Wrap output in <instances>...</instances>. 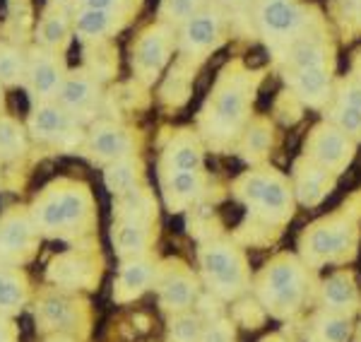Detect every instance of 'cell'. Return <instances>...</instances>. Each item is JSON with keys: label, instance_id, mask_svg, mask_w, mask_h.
<instances>
[{"label": "cell", "instance_id": "1", "mask_svg": "<svg viewBox=\"0 0 361 342\" xmlns=\"http://www.w3.org/2000/svg\"><path fill=\"white\" fill-rule=\"evenodd\" d=\"M258 83L260 73L248 71L241 61H231L219 73L200 111V128L209 142L226 145L246 128Z\"/></svg>", "mask_w": 361, "mask_h": 342}, {"label": "cell", "instance_id": "2", "mask_svg": "<svg viewBox=\"0 0 361 342\" xmlns=\"http://www.w3.org/2000/svg\"><path fill=\"white\" fill-rule=\"evenodd\" d=\"M29 212L39 234L68 239L94 222V198L87 183L58 178L37 195Z\"/></svg>", "mask_w": 361, "mask_h": 342}, {"label": "cell", "instance_id": "3", "mask_svg": "<svg viewBox=\"0 0 361 342\" xmlns=\"http://www.w3.org/2000/svg\"><path fill=\"white\" fill-rule=\"evenodd\" d=\"M255 27L277 54L299 37L313 32L318 13L304 0H255Z\"/></svg>", "mask_w": 361, "mask_h": 342}, {"label": "cell", "instance_id": "4", "mask_svg": "<svg viewBox=\"0 0 361 342\" xmlns=\"http://www.w3.org/2000/svg\"><path fill=\"white\" fill-rule=\"evenodd\" d=\"M238 198L243 205L255 214H260L267 222H282L292 214V193L289 185L277 171H250L241 176L236 185Z\"/></svg>", "mask_w": 361, "mask_h": 342}, {"label": "cell", "instance_id": "5", "mask_svg": "<svg viewBox=\"0 0 361 342\" xmlns=\"http://www.w3.org/2000/svg\"><path fill=\"white\" fill-rule=\"evenodd\" d=\"M176 51V29L164 22L149 25L130 46V66L142 85H154Z\"/></svg>", "mask_w": 361, "mask_h": 342}, {"label": "cell", "instance_id": "6", "mask_svg": "<svg viewBox=\"0 0 361 342\" xmlns=\"http://www.w3.org/2000/svg\"><path fill=\"white\" fill-rule=\"evenodd\" d=\"M176 34V49L185 61H202L219 49L224 42L226 20L219 5L205 3L195 15H190Z\"/></svg>", "mask_w": 361, "mask_h": 342}, {"label": "cell", "instance_id": "7", "mask_svg": "<svg viewBox=\"0 0 361 342\" xmlns=\"http://www.w3.org/2000/svg\"><path fill=\"white\" fill-rule=\"evenodd\" d=\"M200 268L209 289L224 299L236 297L243 289V285H246V265H243V258L229 243L217 241L202 248Z\"/></svg>", "mask_w": 361, "mask_h": 342}, {"label": "cell", "instance_id": "8", "mask_svg": "<svg viewBox=\"0 0 361 342\" xmlns=\"http://www.w3.org/2000/svg\"><path fill=\"white\" fill-rule=\"evenodd\" d=\"M263 304L272 314L287 316L299 309L304 299V272L294 260H277L267 268L260 285Z\"/></svg>", "mask_w": 361, "mask_h": 342}, {"label": "cell", "instance_id": "9", "mask_svg": "<svg viewBox=\"0 0 361 342\" xmlns=\"http://www.w3.org/2000/svg\"><path fill=\"white\" fill-rule=\"evenodd\" d=\"M27 128L34 140L61 145V147H70V145L82 140V128H80L78 116H73L58 102L34 104L27 121Z\"/></svg>", "mask_w": 361, "mask_h": 342}, {"label": "cell", "instance_id": "10", "mask_svg": "<svg viewBox=\"0 0 361 342\" xmlns=\"http://www.w3.org/2000/svg\"><path fill=\"white\" fill-rule=\"evenodd\" d=\"M39 243V229L32 219V212L25 207H10L0 214V265H13L32 258Z\"/></svg>", "mask_w": 361, "mask_h": 342}, {"label": "cell", "instance_id": "11", "mask_svg": "<svg viewBox=\"0 0 361 342\" xmlns=\"http://www.w3.org/2000/svg\"><path fill=\"white\" fill-rule=\"evenodd\" d=\"M68 68L63 54H51L39 46H34L27 54V71H25V87L34 104L39 102H56V94L63 85Z\"/></svg>", "mask_w": 361, "mask_h": 342}, {"label": "cell", "instance_id": "12", "mask_svg": "<svg viewBox=\"0 0 361 342\" xmlns=\"http://www.w3.org/2000/svg\"><path fill=\"white\" fill-rule=\"evenodd\" d=\"M306 157L333 173H340L354 157V140L328 121L311 130L306 142Z\"/></svg>", "mask_w": 361, "mask_h": 342}, {"label": "cell", "instance_id": "13", "mask_svg": "<svg viewBox=\"0 0 361 342\" xmlns=\"http://www.w3.org/2000/svg\"><path fill=\"white\" fill-rule=\"evenodd\" d=\"M152 287L159 294V306L169 314H183L195 299V277L178 260H166L154 272Z\"/></svg>", "mask_w": 361, "mask_h": 342}, {"label": "cell", "instance_id": "14", "mask_svg": "<svg viewBox=\"0 0 361 342\" xmlns=\"http://www.w3.org/2000/svg\"><path fill=\"white\" fill-rule=\"evenodd\" d=\"M85 149L97 164H111L116 159L135 154V133L121 123L99 121L92 126L90 135L85 138Z\"/></svg>", "mask_w": 361, "mask_h": 342}, {"label": "cell", "instance_id": "15", "mask_svg": "<svg viewBox=\"0 0 361 342\" xmlns=\"http://www.w3.org/2000/svg\"><path fill=\"white\" fill-rule=\"evenodd\" d=\"M333 44L323 32L313 29V32L299 37L287 49L279 51V61H282L284 73L289 71H308V68H333Z\"/></svg>", "mask_w": 361, "mask_h": 342}, {"label": "cell", "instance_id": "16", "mask_svg": "<svg viewBox=\"0 0 361 342\" xmlns=\"http://www.w3.org/2000/svg\"><path fill=\"white\" fill-rule=\"evenodd\" d=\"M133 10H90V8H75L73 13V32L82 42L102 44L106 39L123 32L128 22L133 20Z\"/></svg>", "mask_w": 361, "mask_h": 342}, {"label": "cell", "instance_id": "17", "mask_svg": "<svg viewBox=\"0 0 361 342\" xmlns=\"http://www.w3.org/2000/svg\"><path fill=\"white\" fill-rule=\"evenodd\" d=\"M102 97V85L99 78L92 75L87 68H78V71H68L63 78V85L56 94V102L63 109H68L73 116L92 114Z\"/></svg>", "mask_w": 361, "mask_h": 342}, {"label": "cell", "instance_id": "18", "mask_svg": "<svg viewBox=\"0 0 361 342\" xmlns=\"http://www.w3.org/2000/svg\"><path fill=\"white\" fill-rule=\"evenodd\" d=\"M70 37H73V15L68 13V5L49 3L37 29H34L37 46L51 51V54H63L70 44Z\"/></svg>", "mask_w": 361, "mask_h": 342}, {"label": "cell", "instance_id": "19", "mask_svg": "<svg viewBox=\"0 0 361 342\" xmlns=\"http://www.w3.org/2000/svg\"><path fill=\"white\" fill-rule=\"evenodd\" d=\"M289 85V94L306 106H323L330 99V83H333V68H308V71L284 73Z\"/></svg>", "mask_w": 361, "mask_h": 342}, {"label": "cell", "instance_id": "20", "mask_svg": "<svg viewBox=\"0 0 361 342\" xmlns=\"http://www.w3.org/2000/svg\"><path fill=\"white\" fill-rule=\"evenodd\" d=\"M202 145L190 130H178L171 135V140L161 152L159 173L166 171H200L202 169Z\"/></svg>", "mask_w": 361, "mask_h": 342}, {"label": "cell", "instance_id": "21", "mask_svg": "<svg viewBox=\"0 0 361 342\" xmlns=\"http://www.w3.org/2000/svg\"><path fill=\"white\" fill-rule=\"evenodd\" d=\"M154 263L145 256L123 260V265L118 270V280L114 285L116 304H128V301L137 299L142 292H147L154 282Z\"/></svg>", "mask_w": 361, "mask_h": 342}, {"label": "cell", "instance_id": "22", "mask_svg": "<svg viewBox=\"0 0 361 342\" xmlns=\"http://www.w3.org/2000/svg\"><path fill=\"white\" fill-rule=\"evenodd\" d=\"M161 176V195L171 212H180L190 202L200 198L205 190V176L200 171H166Z\"/></svg>", "mask_w": 361, "mask_h": 342}, {"label": "cell", "instance_id": "23", "mask_svg": "<svg viewBox=\"0 0 361 342\" xmlns=\"http://www.w3.org/2000/svg\"><path fill=\"white\" fill-rule=\"evenodd\" d=\"M114 248L123 260L140 258L152 243V222L147 219H116L111 227Z\"/></svg>", "mask_w": 361, "mask_h": 342}, {"label": "cell", "instance_id": "24", "mask_svg": "<svg viewBox=\"0 0 361 342\" xmlns=\"http://www.w3.org/2000/svg\"><path fill=\"white\" fill-rule=\"evenodd\" d=\"M294 181H296V195H299V200L304 205L313 207L330 193V188L335 185V176L330 169H325V166H320L306 157L296 164Z\"/></svg>", "mask_w": 361, "mask_h": 342}, {"label": "cell", "instance_id": "25", "mask_svg": "<svg viewBox=\"0 0 361 342\" xmlns=\"http://www.w3.org/2000/svg\"><path fill=\"white\" fill-rule=\"evenodd\" d=\"M349 243H352V227L342 219H335V222L320 224L306 236V253H311L318 260L335 258Z\"/></svg>", "mask_w": 361, "mask_h": 342}, {"label": "cell", "instance_id": "26", "mask_svg": "<svg viewBox=\"0 0 361 342\" xmlns=\"http://www.w3.org/2000/svg\"><path fill=\"white\" fill-rule=\"evenodd\" d=\"M29 299V282L22 270L0 265V314L15 316L25 309Z\"/></svg>", "mask_w": 361, "mask_h": 342}, {"label": "cell", "instance_id": "27", "mask_svg": "<svg viewBox=\"0 0 361 342\" xmlns=\"http://www.w3.org/2000/svg\"><path fill=\"white\" fill-rule=\"evenodd\" d=\"M114 214L118 219H147V222H154L157 202L152 193L145 185L137 183L130 190H126V193L116 195Z\"/></svg>", "mask_w": 361, "mask_h": 342}, {"label": "cell", "instance_id": "28", "mask_svg": "<svg viewBox=\"0 0 361 342\" xmlns=\"http://www.w3.org/2000/svg\"><path fill=\"white\" fill-rule=\"evenodd\" d=\"M140 176H142V164H140V159L133 154V157L116 159L106 166V171H104V185H106V190H111L114 195H121V193H126V190H130L133 185H137Z\"/></svg>", "mask_w": 361, "mask_h": 342}, {"label": "cell", "instance_id": "29", "mask_svg": "<svg viewBox=\"0 0 361 342\" xmlns=\"http://www.w3.org/2000/svg\"><path fill=\"white\" fill-rule=\"evenodd\" d=\"M92 265L85 258H75V256H61L54 260L49 270V277L58 285H68V287H85L92 282Z\"/></svg>", "mask_w": 361, "mask_h": 342}, {"label": "cell", "instance_id": "30", "mask_svg": "<svg viewBox=\"0 0 361 342\" xmlns=\"http://www.w3.org/2000/svg\"><path fill=\"white\" fill-rule=\"evenodd\" d=\"M188 63L190 61L180 58L176 66H173V71L169 73V80H166L164 90H161V102L171 104V106H180V104L188 102V97H190V80L195 78V75H193L195 66L190 68Z\"/></svg>", "mask_w": 361, "mask_h": 342}, {"label": "cell", "instance_id": "31", "mask_svg": "<svg viewBox=\"0 0 361 342\" xmlns=\"http://www.w3.org/2000/svg\"><path fill=\"white\" fill-rule=\"evenodd\" d=\"M323 299L330 309L347 311L357 306L359 294L349 275H333L330 280H325V285H323Z\"/></svg>", "mask_w": 361, "mask_h": 342}, {"label": "cell", "instance_id": "32", "mask_svg": "<svg viewBox=\"0 0 361 342\" xmlns=\"http://www.w3.org/2000/svg\"><path fill=\"white\" fill-rule=\"evenodd\" d=\"M27 152L25 128L13 116L0 114V159H17Z\"/></svg>", "mask_w": 361, "mask_h": 342}, {"label": "cell", "instance_id": "33", "mask_svg": "<svg viewBox=\"0 0 361 342\" xmlns=\"http://www.w3.org/2000/svg\"><path fill=\"white\" fill-rule=\"evenodd\" d=\"M270 145H272V126L263 118L250 121L246 126V130H243L241 152L246 154L248 159H258V157H265Z\"/></svg>", "mask_w": 361, "mask_h": 342}, {"label": "cell", "instance_id": "34", "mask_svg": "<svg viewBox=\"0 0 361 342\" xmlns=\"http://www.w3.org/2000/svg\"><path fill=\"white\" fill-rule=\"evenodd\" d=\"M27 71V56L17 46L0 44V85L15 87L25 83Z\"/></svg>", "mask_w": 361, "mask_h": 342}, {"label": "cell", "instance_id": "35", "mask_svg": "<svg viewBox=\"0 0 361 342\" xmlns=\"http://www.w3.org/2000/svg\"><path fill=\"white\" fill-rule=\"evenodd\" d=\"M205 3H207V0H161L159 22H164V25H171L173 29H178L190 15H195Z\"/></svg>", "mask_w": 361, "mask_h": 342}, {"label": "cell", "instance_id": "36", "mask_svg": "<svg viewBox=\"0 0 361 342\" xmlns=\"http://www.w3.org/2000/svg\"><path fill=\"white\" fill-rule=\"evenodd\" d=\"M330 123L335 128H340L345 135H349L352 140H359L361 138V111L359 109L345 106V104H333L330 109Z\"/></svg>", "mask_w": 361, "mask_h": 342}, {"label": "cell", "instance_id": "37", "mask_svg": "<svg viewBox=\"0 0 361 342\" xmlns=\"http://www.w3.org/2000/svg\"><path fill=\"white\" fill-rule=\"evenodd\" d=\"M200 321L197 316H190V314H176L169 323V340L171 342H197L200 340Z\"/></svg>", "mask_w": 361, "mask_h": 342}, {"label": "cell", "instance_id": "38", "mask_svg": "<svg viewBox=\"0 0 361 342\" xmlns=\"http://www.w3.org/2000/svg\"><path fill=\"white\" fill-rule=\"evenodd\" d=\"M44 328H68V323L73 321V304L63 299H49L39 309Z\"/></svg>", "mask_w": 361, "mask_h": 342}, {"label": "cell", "instance_id": "39", "mask_svg": "<svg viewBox=\"0 0 361 342\" xmlns=\"http://www.w3.org/2000/svg\"><path fill=\"white\" fill-rule=\"evenodd\" d=\"M320 342H345L349 338V321L345 316H323L316 323Z\"/></svg>", "mask_w": 361, "mask_h": 342}, {"label": "cell", "instance_id": "40", "mask_svg": "<svg viewBox=\"0 0 361 342\" xmlns=\"http://www.w3.org/2000/svg\"><path fill=\"white\" fill-rule=\"evenodd\" d=\"M335 102L345 104V106H352V109H359L361 111V78L359 75H349V78H345L340 85H337Z\"/></svg>", "mask_w": 361, "mask_h": 342}, {"label": "cell", "instance_id": "41", "mask_svg": "<svg viewBox=\"0 0 361 342\" xmlns=\"http://www.w3.org/2000/svg\"><path fill=\"white\" fill-rule=\"evenodd\" d=\"M197 342H236V335H234V328L231 323L226 321H214L200 333V340Z\"/></svg>", "mask_w": 361, "mask_h": 342}, {"label": "cell", "instance_id": "42", "mask_svg": "<svg viewBox=\"0 0 361 342\" xmlns=\"http://www.w3.org/2000/svg\"><path fill=\"white\" fill-rule=\"evenodd\" d=\"M75 8L90 10H133L130 0H75Z\"/></svg>", "mask_w": 361, "mask_h": 342}, {"label": "cell", "instance_id": "43", "mask_svg": "<svg viewBox=\"0 0 361 342\" xmlns=\"http://www.w3.org/2000/svg\"><path fill=\"white\" fill-rule=\"evenodd\" d=\"M0 342H17V328L3 314H0Z\"/></svg>", "mask_w": 361, "mask_h": 342}, {"label": "cell", "instance_id": "44", "mask_svg": "<svg viewBox=\"0 0 361 342\" xmlns=\"http://www.w3.org/2000/svg\"><path fill=\"white\" fill-rule=\"evenodd\" d=\"M219 5H226V8H243V5H248L250 0H217Z\"/></svg>", "mask_w": 361, "mask_h": 342}, {"label": "cell", "instance_id": "45", "mask_svg": "<svg viewBox=\"0 0 361 342\" xmlns=\"http://www.w3.org/2000/svg\"><path fill=\"white\" fill-rule=\"evenodd\" d=\"M352 75H359L361 78V51L357 54V58H354V73Z\"/></svg>", "mask_w": 361, "mask_h": 342}, {"label": "cell", "instance_id": "46", "mask_svg": "<svg viewBox=\"0 0 361 342\" xmlns=\"http://www.w3.org/2000/svg\"><path fill=\"white\" fill-rule=\"evenodd\" d=\"M49 3H54V5H68V3H75V0H49Z\"/></svg>", "mask_w": 361, "mask_h": 342}, {"label": "cell", "instance_id": "47", "mask_svg": "<svg viewBox=\"0 0 361 342\" xmlns=\"http://www.w3.org/2000/svg\"><path fill=\"white\" fill-rule=\"evenodd\" d=\"M3 102H5V87L0 85V106H3Z\"/></svg>", "mask_w": 361, "mask_h": 342}]
</instances>
